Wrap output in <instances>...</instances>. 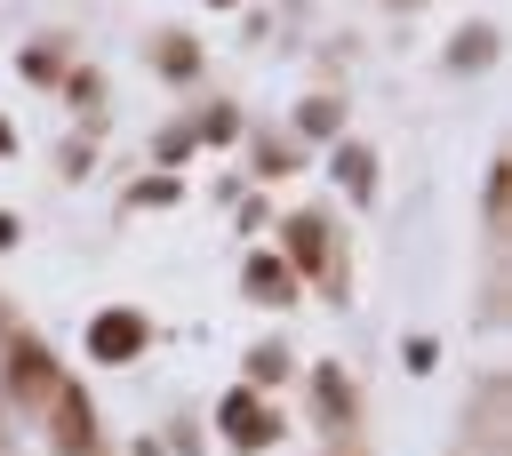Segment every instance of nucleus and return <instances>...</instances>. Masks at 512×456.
I'll list each match as a JSON object with an SVG mask.
<instances>
[{"label":"nucleus","instance_id":"f257e3e1","mask_svg":"<svg viewBox=\"0 0 512 456\" xmlns=\"http://www.w3.org/2000/svg\"><path fill=\"white\" fill-rule=\"evenodd\" d=\"M96 352H136V320H96Z\"/></svg>","mask_w":512,"mask_h":456}]
</instances>
